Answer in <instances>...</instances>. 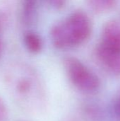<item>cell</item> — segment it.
Segmentation results:
<instances>
[{"mask_svg":"<svg viewBox=\"0 0 120 121\" xmlns=\"http://www.w3.org/2000/svg\"><path fill=\"white\" fill-rule=\"evenodd\" d=\"M16 100L28 110H40L45 105V93L40 82L31 73L25 72L8 82Z\"/></svg>","mask_w":120,"mask_h":121,"instance_id":"obj_2","label":"cell"},{"mask_svg":"<svg viewBox=\"0 0 120 121\" xmlns=\"http://www.w3.org/2000/svg\"><path fill=\"white\" fill-rule=\"evenodd\" d=\"M0 28H1V21H0Z\"/></svg>","mask_w":120,"mask_h":121,"instance_id":"obj_12","label":"cell"},{"mask_svg":"<svg viewBox=\"0 0 120 121\" xmlns=\"http://www.w3.org/2000/svg\"><path fill=\"white\" fill-rule=\"evenodd\" d=\"M97 59L101 66L110 74L120 77V52L100 43L95 50Z\"/></svg>","mask_w":120,"mask_h":121,"instance_id":"obj_4","label":"cell"},{"mask_svg":"<svg viewBox=\"0 0 120 121\" xmlns=\"http://www.w3.org/2000/svg\"><path fill=\"white\" fill-rule=\"evenodd\" d=\"M100 43L120 52V21L112 19L105 23L102 30Z\"/></svg>","mask_w":120,"mask_h":121,"instance_id":"obj_5","label":"cell"},{"mask_svg":"<svg viewBox=\"0 0 120 121\" xmlns=\"http://www.w3.org/2000/svg\"><path fill=\"white\" fill-rule=\"evenodd\" d=\"M91 22L86 13L76 11L64 22L52 28L53 43L58 48H68L79 45L91 35Z\"/></svg>","mask_w":120,"mask_h":121,"instance_id":"obj_1","label":"cell"},{"mask_svg":"<svg viewBox=\"0 0 120 121\" xmlns=\"http://www.w3.org/2000/svg\"><path fill=\"white\" fill-rule=\"evenodd\" d=\"M65 64L69 77L76 88L87 93L95 92L100 88L98 77L80 60L69 57Z\"/></svg>","mask_w":120,"mask_h":121,"instance_id":"obj_3","label":"cell"},{"mask_svg":"<svg viewBox=\"0 0 120 121\" xmlns=\"http://www.w3.org/2000/svg\"><path fill=\"white\" fill-rule=\"evenodd\" d=\"M111 113L116 121H120V89L116 94L111 105Z\"/></svg>","mask_w":120,"mask_h":121,"instance_id":"obj_8","label":"cell"},{"mask_svg":"<svg viewBox=\"0 0 120 121\" xmlns=\"http://www.w3.org/2000/svg\"><path fill=\"white\" fill-rule=\"evenodd\" d=\"M8 117V112L6 106L2 100V99L0 97V121H6Z\"/></svg>","mask_w":120,"mask_h":121,"instance_id":"obj_9","label":"cell"},{"mask_svg":"<svg viewBox=\"0 0 120 121\" xmlns=\"http://www.w3.org/2000/svg\"><path fill=\"white\" fill-rule=\"evenodd\" d=\"M25 45L27 49L33 53L40 52L42 48L40 38L37 34L33 33H29L25 36Z\"/></svg>","mask_w":120,"mask_h":121,"instance_id":"obj_7","label":"cell"},{"mask_svg":"<svg viewBox=\"0 0 120 121\" xmlns=\"http://www.w3.org/2000/svg\"><path fill=\"white\" fill-rule=\"evenodd\" d=\"M86 1L90 9L98 13L111 11L117 3V0H86Z\"/></svg>","mask_w":120,"mask_h":121,"instance_id":"obj_6","label":"cell"},{"mask_svg":"<svg viewBox=\"0 0 120 121\" xmlns=\"http://www.w3.org/2000/svg\"><path fill=\"white\" fill-rule=\"evenodd\" d=\"M50 1H51V3L57 7L62 6L64 2V0H50Z\"/></svg>","mask_w":120,"mask_h":121,"instance_id":"obj_10","label":"cell"},{"mask_svg":"<svg viewBox=\"0 0 120 121\" xmlns=\"http://www.w3.org/2000/svg\"><path fill=\"white\" fill-rule=\"evenodd\" d=\"M1 43L0 41V53H1Z\"/></svg>","mask_w":120,"mask_h":121,"instance_id":"obj_11","label":"cell"}]
</instances>
